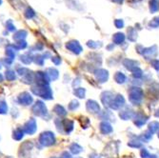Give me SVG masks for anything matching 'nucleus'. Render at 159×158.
<instances>
[{
	"instance_id": "20e7f679",
	"label": "nucleus",
	"mask_w": 159,
	"mask_h": 158,
	"mask_svg": "<svg viewBox=\"0 0 159 158\" xmlns=\"http://www.w3.org/2000/svg\"><path fill=\"white\" fill-rule=\"evenodd\" d=\"M23 131L27 134H34L36 132V121L34 118H31L25 123L23 126Z\"/></svg>"
},
{
	"instance_id": "f8f14e48",
	"label": "nucleus",
	"mask_w": 159,
	"mask_h": 158,
	"mask_svg": "<svg viewBox=\"0 0 159 158\" xmlns=\"http://www.w3.org/2000/svg\"><path fill=\"white\" fill-rule=\"evenodd\" d=\"M53 111H54L57 114H60V115H65V114H66L65 110H64L62 107H60L59 105L55 106V107H54V109H53Z\"/></svg>"
},
{
	"instance_id": "4468645a",
	"label": "nucleus",
	"mask_w": 159,
	"mask_h": 158,
	"mask_svg": "<svg viewBox=\"0 0 159 158\" xmlns=\"http://www.w3.org/2000/svg\"><path fill=\"white\" fill-rule=\"evenodd\" d=\"M158 8H159L158 2L156 1V0H152V1H151V11L152 12H154V11H156L158 10Z\"/></svg>"
},
{
	"instance_id": "f3484780",
	"label": "nucleus",
	"mask_w": 159,
	"mask_h": 158,
	"mask_svg": "<svg viewBox=\"0 0 159 158\" xmlns=\"http://www.w3.org/2000/svg\"><path fill=\"white\" fill-rule=\"evenodd\" d=\"M61 158H70V155L68 152H64V153H62Z\"/></svg>"
},
{
	"instance_id": "f03ea898",
	"label": "nucleus",
	"mask_w": 159,
	"mask_h": 158,
	"mask_svg": "<svg viewBox=\"0 0 159 158\" xmlns=\"http://www.w3.org/2000/svg\"><path fill=\"white\" fill-rule=\"evenodd\" d=\"M32 111L34 115L36 116H40L45 118L48 115V111H47V108L45 106V104L42 101H36L35 104L33 106L32 108Z\"/></svg>"
},
{
	"instance_id": "423d86ee",
	"label": "nucleus",
	"mask_w": 159,
	"mask_h": 158,
	"mask_svg": "<svg viewBox=\"0 0 159 158\" xmlns=\"http://www.w3.org/2000/svg\"><path fill=\"white\" fill-rule=\"evenodd\" d=\"M34 81L39 86H47L49 82V77L46 74H43L41 71H38L34 74Z\"/></svg>"
},
{
	"instance_id": "6e6552de",
	"label": "nucleus",
	"mask_w": 159,
	"mask_h": 158,
	"mask_svg": "<svg viewBox=\"0 0 159 158\" xmlns=\"http://www.w3.org/2000/svg\"><path fill=\"white\" fill-rule=\"evenodd\" d=\"M24 136V131H23V129H16V131L13 132V134H12V138L14 140H21Z\"/></svg>"
},
{
	"instance_id": "9d476101",
	"label": "nucleus",
	"mask_w": 159,
	"mask_h": 158,
	"mask_svg": "<svg viewBox=\"0 0 159 158\" xmlns=\"http://www.w3.org/2000/svg\"><path fill=\"white\" fill-rule=\"evenodd\" d=\"M5 76H6V79L9 80V81H12L16 78V73H14L13 70H7L6 74H5Z\"/></svg>"
},
{
	"instance_id": "ddd939ff",
	"label": "nucleus",
	"mask_w": 159,
	"mask_h": 158,
	"mask_svg": "<svg viewBox=\"0 0 159 158\" xmlns=\"http://www.w3.org/2000/svg\"><path fill=\"white\" fill-rule=\"evenodd\" d=\"M18 74H19V75L20 76H22V77H24V76H26L27 74H29L31 73V70H28V69H26V68H22V69H18Z\"/></svg>"
},
{
	"instance_id": "39448f33",
	"label": "nucleus",
	"mask_w": 159,
	"mask_h": 158,
	"mask_svg": "<svg viewBox=\"0 0 159 158\" xmlns=\"http://www.w3.org/2000/svg\"><path fill=\"white\" fill-rule=\"evenodd\" d=\"M33 101H34L33 96L30 93H22L18 96V102L21 105L29 106V105H31L33 103Z\"/></svg>"
},
{
	"instance_id": "a211bd4d",
	"label": "nucleus",
	"mask_w": 159,
	"mask_h": 158,
	"mask_svg": "<svg viewBox=\"0 0 159 158\" xmlns=\"http://www.w3.org/2000/svg\"><path fill=\"white\" fill-rule=\"evenodd\" d=\"M3 79H4V78H3V75H2L1 74H0V82H2Z\"/></svg>"
},
{
	"instance_id": "1a4fd4ad",
	"label": "nucleus",
	"mask_w": 159,
	"mask_h": 158,
	"mask_svg": "<svg viewBox=\"0 0 159 158\" xmlns=\"http://www.w3.org/2000/svg\"><path fill=\"white\" fill-rule=\"evenodd\" d=\"M46 74L49 77V79H52V80L58 77V73H57V70H55L54 69H48Z\"/></svg>"
},
{
	"instance_id": "0eeeda50",
	"label": "nucleus",
	"mask_w": 159,
	"mask_h": 158,
	"mask_svg": "<svg viewBox=\"0 0 159 158\" xmlns=\"http://www.w3.org/2000/svg\"><path fill=\"white\" fill-rule=\"evenodd\" d=\"M34 148V144L30 141H26L24 144L20 147V151H19V156L20 158H23L26 155V153H30L31 150Z\"/></svg>"
},
{
	"instance_id": "2eb2a0df",
	"label": "nucleus",
	"mask_w": 159,
	"mask_h": 158,
	"mask_svg": "<svg viewBox=\"0 0 159 158\" xmlns=\"http://www.w3.org/2000/svg\"><path fill=\"white\" fill-rule=\"evenodd\" d=\"M151 26H153V27H157L158 25H159V17H157V18H155V19H153L152 22H151V24H150Z\"/></svg>"
},
{
	"instance_id": "f257e3e1",
	"label": "nucleus",
	"mask_w": 159,
	"mask_h": 158,
	"mask_svg": "<svg viewBox=\"0 0 159 158\" xmlns=\"http://www.w3.org/2000/svg\"><path fill=\"white\" fill-rule=\"evenodd\" d=\"M32 92L34 94L40 96L44 99H52V91H51L50 87H48V85L47 86H39V85L33 86Z\"/></svg>"
},
{
	"instance_id": "7ed1b4c3",
	"label": "nucleus",
	"mask_w": 159,
	"mask_h": 158,
	"mask_svg": "<svg viewBox=\"0 0 159 158\" xmlns=\"http://www.w3.org/2000/svg\"><path fill=\"white\" fill-rule=\"evenodd\" d=\"M55 138L52 133L51 132H45L42 133L39 136V143L44 147H49L54 144Z\"/></svg>"
},
{
	"instance_id": "dca6fc26",
	"label": "nucleus",
	"mask_w": 159,
	"mask_h": 158,
	"mask_svg": "<svg viewBox=\"0 0 159 158\" xmlns=\"http://www.w3.org/2000/svg\"><path fill=\"white\" fill-rule=\"evenodd\" d=\"M115 24H116V26H117L118 28H120V27L123 26V21H121V20H116V21H115Z\"/></svg>"
},
{
	"instance_id": "9b49d317",
	"label": "nucleus",
	"mask_w": 159,
	"mask_h": 158,
	"mask_svg": "<svg viewBox=\"0 0 159 158\" xmlns=\"http://www.w3.org/2000/svg\"><path fill=\"white\" fill-rule=\"evenodd\" d=\"M8 112V106L7 103L4 101L0 102V114H6Z\"/></svg>"
}]
</instances>
